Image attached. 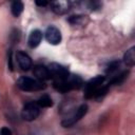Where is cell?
<instances>
[{
    "label": "cell",
    "instance_id": "2",
    "mask_svg": "<svg viewBox=\"0 0 135 135\" xmlns=\"http://www.w3.org/2000/svg\"><path fill=\"white\" fill-rule=\"evenodd\" d=\"M17 85L22 91H39L46 86L42 81L30 77H20L17 81Z\"/></svg>",
    "mask_w": 135,
    "mask_h": 135
},
{
    "label": "cell",
    "instance_id": "6",
    "mask_svg": "<svg viewBox=\"0 0 135 135\" xmlns=\"http://www.w3.org/2000/svg\"><path fill=\"white\" fill-rule=\"evenodd\" d=\"M47 70L50 72L51 77H54L55 80L56 79H64L70 75L69 70L65 66H63L59 63H55V62L51 63L47 68Z\"/></svg>",
    "mask_w": 135,
    "mask_h": 135
},
{
    "label": "cell",
    "instance_id": "12",
    "mask_svg": "<svg viewBox=\"0 0 135 135\" xmlns=\"http://www.w3.org/2000/svg\"><path fill=\"white\" fill-rule=\"evenodd\" d=\"M37 104L39 105V108H50V107L53 105V101H52V98L49 95H42L38 99Z\"/></svg>",
    "mask_w": 135,
    "mask_h": 135
},
{
    "label": "cell",
    "instance_id": "7",
    "mask_svg": "<svg viewBox=\"0 0 135 135\" xmlns=\"http://www.w3.org/2000/svg\"><path fill=\"white\" fill-rule=\"evenodd\" d=\"M45 39L49 43L56 45L59 44L61 41V33L55 26H49L45 31Z\"/></svg>",
    "mask_w": 135,
    "mask_h": 135
},
{
    "label": "cell",
    "instance_id": "5",
    "mask_svg": "<svg viewBox=\"0 0 135 135\" xmlns=\"http://www.w3.org/2000/svg\"><path fill=\"white\" fill-rule=\"evenodd\" d=\"M39 105L35 102H28L23 107V110L21 112V116L26 121H32L36 119L39 115Z\"/></svg>",
    "mask_w": 135,
    "mask_h": 135
},
{
    "label": "cell",
    "instance_id": "8",
    "mask_svg": "<svg viewBox=\"0 0 135 135\" xmlns=\"http://www.w3.org/2000/svg\"><path fill=\"white\" fill-rule=\"evenodd\" d=\"M16 59H17V62H18L19 66L21 68V70L28 71L32 68V59H31V57L26 53H24L22 51L17 52Z\"/></svg>",
    "mask_w": 135,
    "mask_h": 135
},
{
    "label": "cell",
    "instance_id": "11",
    "mask_svg": "<svg viewBox=\"0 0 135 135\" xmlns=\"http://www.w3.org/2000/svg\"><path fill=\"white\" fill-rule=\"evenodd\" d=\"M123 61L128 66H133L135 64V47H131L123 55Z\"/></svg>",
    "mask_w": 135,
    "mask_h": 135
},
{
    "label": "cell",
    "instance_id": "4",
    "mask_svg": "<svg viewBox=\"0 0 135 135\" xmlns=\"http://www.w3.org/2000/svg\"><path fill=\"white\" fill-rule=\"evenodd\" d=\"M88 112V105L86 104H81L77 110L76 112L71 115L70 117L65 118L62 122H61V126L64 127V128H69V127H72L73 124H75L77 121H79Z\"/></svg>",
    "mask_w": 135,
    "mask_h": 135
},
{
    "label": "cell",
    "instance_id": "13",
    "mask_svg": "<svg viewBox=\"0 0 135 135\" xmlns=\"http://www.w3.org/2000/svg\"><path fill=\"white\" fill-rule=\"evenodd\" d=\"M23 11V3L21 1H15L12 4V14L15 17H18Z\"/></svg>",
    "mask_w": 135,
    "mask_h": 135
},
{
    "label": "cell",
    "instance_id": "17",
    "mask_svg": "<svg viewBox=\"0 0 135 135\" xmlns=\"http://www.w3.org/2000/svg\"><path fill=\"white\" fill-rule=\"evenodd\" d=\"M36 4L39 5V6H45V5L49 4V2H46V1H36Z\"/></svg>",
    "mask_w": 135,
    "mask_h": 135
},
{
    "label": "cell",
    "instance_id": "15",
    "mask_svg": "<svg viewBox=\"0 0 135 135\" xmlns=\"http://www.w3.org/2000/svg\"><path fill=\"white\" fill-rule=\"evenodd\" d=\"M119 64H120L119 61H114V62H112V63L109 65V68L107 69V74H113L115 71L118 70Z\"/></svg>",
    "mask_w": 135,
    "mask_h": 135
},
{
    "label": "cell",
    "instance_id": "3",
    "mask_svg": "<svg viewBox=\"0 0 135 135\" xmlns=\"http://www.w3.org/2000/svg\"><path fill=\"white\" fill-rule=\"evenodd\" d=\"M103 81H104L103 76H97V77L91 79L90 81H88L84 86V97L93 98L95 93L97 92V90L103 84Z\"/></svg>",
    "mask_w": 135,
    "mask_h": 135
},
{
    "label": "cell",
    "instance_id": "16",
    "mask_svg": "<svg viewBox=\"0 0 135 135\" xmlns=\"http://www.w3.org/2000/svg\"><path fill=\"white\" fill-rule=\"evenodd\" d=\"M0 135H13V133L8 128H2L0 131Z\"/></svg>",
    "mask_w": 135,
    "mask_h": 135
},
{
    "label": "cell",
    "instance_id": "1",
    "mask_svg": "<svg viewBox=\"0 0 135 135\" xmlns=\"http://www.w3.org/2000/svg\"><path fill=\"white\" fill-rule=\"evenodd\" d=\"M83 82L79 76L76 75H69L64 79H56L54 81V88L59 92H68L71 90L80 89Z\"/></svg>",
    "mask_w": 135,
    "mask_h": 135
},
{
    "label": "cell",
    "instance_id": "14",
    "mask_svg": "<svg viewBox=\"0 0 135 135\" xmlns=\"http://www.w3.org/2000/svg\"><path fill=\"white\" fill-rule=\"evenodd\" d=\"M128 74H129L128 71H123V72H121L120 74L114 76V78H113L112 81H111V84H119V83H121V82L127 78Z\"/></svg>",
    "mask_w": 135,
    "mask_h": 135
},
{
    "label": "cell",
    "instance_id": "9",
    "mask_svg": "<svg viewBox=\"0 0 135 135\" xmlns=\"http://www.w3.org/2000/svg\"><path fill=\"white\" fill-rule=\"evenodd\" d=\"M33 74L37 77L38 80L42 81V80H47L51 78V75H50V72L47 70L46 66L44 65H41V64H38V65H35L34 69H33Z\"/></svg>",
    "mask_w": 135,
    "mask_h": 135
},
{
    "label": "cell",
    "instance_id": "10",
    "mask_svg": "<svg viewBox=\"0 0 135 135\" xmlns=\"http://www.w3.org/2000/svg\"><path fill=\"white\" fill-rule=\"evenodd\" d=\"M41 39H42V33L39 30H34L31 33V35L28 37V41H27L30 47L34 49V47L38 46L39 43L41 42Z\"/></svg>",
    "mask_w": 135,
    "mask_h": 135
}]
</instances>
